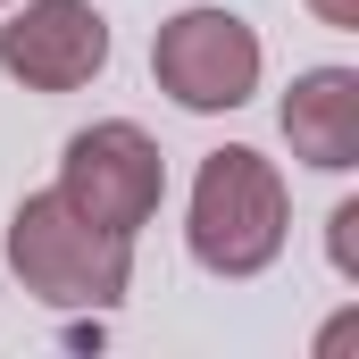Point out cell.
<instances>
[{"mask_svg": "<svg viewBox=\"0 0 359 359\" xmlns=\"http://www.w3.org/2000/svg\"><path fill=\"white\" fill-rule=\"evenodd\" d=\"M8 276L50 309H117L134 284V234L92 226L50 184V192H25L8 217Z\"/></svg>", "mask_w": 359, "mask_h": 359, "instance_id": "6da1fadb", "label": "cell"}, {"mask_svg": "<svg viewBox=\"0 0 359 359\" xmlns=\"http://www.w3.org/2000/svg\"><path fill=\"white\" fill-rule=\"evenodd\" d=\"M284 234H292V201H284L276 159L243 151V142L209 151L201 176H192V217H184L192 259H201L209 276H226V284H243V276L276 268Z\"/></svg>", "mask_w": 359, "mask_h": 359, "instance_id": "7a4b0ae2", "label": "cell"}, {"mask_svg": "<svg viewBox=\"0 0 359 359\" xmlns=\"http://www.w3.org/2000/svg\"><path fill=\"white\" fill-rule=\"evenodd\" d=\"M59 201L84 209L92 226H109V234H142L159 217V201H168V159H159V142L142 126L100 117L59 159Z\"/></svg>", "mask_w": 359, "mask_h": 359, "instance_id": "3957f363", "label": "cell"}, {"mask_svg": "<svg viewBox=\"0 0 359 359\" xmlns=\"http://www.w3.org/2000/svg\"><path fill=\"white\" fill-rule=\"evenodd\" d=\"M151 76L159 92L192 109V117H217V109H243L259 92V34L234 17V8H184L151 34Z\"/></svg>", "mask_w": 359, "mask_h": 359, "instance_id": "277c9868", "label": "cell"}, {"mask_svg": "<svg viewBox=\"0 0 359 359\" xmlns=\"http://www.w3.org/2000/svg\"><path fill=\"white\" fill-rule=\"evenodd\" d=\"M0 67L25 92H84L109 67V17L92 0H25L0 25Z\"/></svg>", "mask_w": 359, "mask_h": 359, "instance_id": "5b68a950", "label": "cell"}, {"mask_svg": "<svg viewBox=\"0 0 359 359\" xmlns=\"http://www.w3.org/2000/svg\"><path fill=\"white\" fill-rule=\"evenodd\" d=\"M276 117H284V142H292L301 168H318V176H351L359 168V76L351 67L292 76V92H284Z\"/></svg>", "mask_w": 359, "mask_h": 359, "instance_id": "8992f818", "label": "cell"}, {"mask_svg": "<svg viewBox=\"0 0 359 359\" xmlns=\"http://www.w3.org/2000/svg\"><path fill=\"white\" fill-rule=\"evenodd\" d=\"M326 251H334V268L359 284V201H343V209L326 217Z\"/></svg>", "mask_w": 359, "mask_h": 359, "instance_id": "52a82bcc", "label": "cell"}, {"mask_svg": "<svg viewBox=\"0 0 359 359\" xmlns=\"http://www.w3.org/2000/svg\"><path fill=\"white\" fill-rule=\"evenodd\" d=\"M309 8H318L334 34H359V0H309Z\"/></svg>", "mask_w": 359, "mask_h": 359, "instance_id": "ba28073f", "label": "cell"}, {"mask_svg": "<svg viewBox=\"0 0 359 359\" xmlns=\"http://www.w3.org/2000/svg\"><path fill=\"white\" fill-rule=\"evenodd\" d=\"M351 334H359V309H351V318H334V326H326V334H318V351L334 359V351H343V343H351Z\"/></svg>", "mask_w": 359, "mask_h": 359, "instance_id": "9c48e42d", "label": "cell"}, {"mask_svg": "<svg viewBox=\"0 0 359 359\" xmlns=\"http://www.w3.org/2000/svg\"><path fill=\"white\" fill-rule=\"evenodd\" d=\"M0 8H8V0H0Z\"/></svg>", "mask_w": 359, "mask_h": 359, "instance_id": "30bf717a", "label": "cell"}]
</instances>
